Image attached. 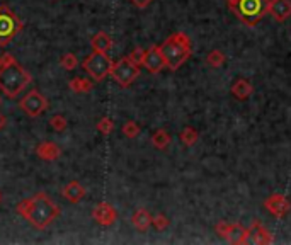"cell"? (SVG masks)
Instances as JSON below:
<instances>
[{
	"label": "cell",
	"mask_w": 291,
	"mask_h": 245,
	"mask_svg": "<svg viewBox=\"0 0 291 245\" xmlns=\"http://www.w3.org/2000/svg\"><path fill=\"white\" fill-rule=\"evenodd\" d=\"M225 53L223 51H220V50H213V51H210L208 53V57H206V63L208 65H211V67H214V68H220L221 65L225 63Z\"/></svg>",
	"instance_id": "603a6c76"
},
{
	"label": "cell",
	"mask_w": 291,
	"mask_h": 245,
	"mask_svg": "<svg viewBox=\"0 0 291 245\" xmlns=\"http://www.w3.org/2000/svg\"><path fill=\"white\" fill-rule=\"evenodd\" d=\"M48 106H50L48 99L44 97L39 91H36V89L27 92L19 102L20 111H22L27 118H38V116H41L48 109Z\"/></svg>",
	"instance_id": "ba28073f"
},
{
	"label": "cell",
	"mask_w": 291,
	"mask_h": 245,
	"mask_svg": "<svg viewBox=\"0 0 291 245\" xmlns=\"http://www.w3.org/2000/svg\"><path fill=\"white\" fill-rule=\"evenodd\" d=\"M171 141H172L171 134L165 130H157L152 134V143H154V147L158 148V150H165V148L171 145Z\"/></svg>",
	"instance_id": "44dd1931"
},
{
	"label": "cell",
	"mask_w": 291,
	"mask_h": 245,
	"mask_svg": "<svg viewBox=\"0 0 291 245\" xmlns=\"http://www.w3.org/2000/svg\"><path fill=\"white\" fill-rule=\"evenodd\" d=\"M268 14L278 22H285L291 17V0H268Z\"/></svg>",
	"instance_id": "7c38bea8"
},
{
	"label": "cell",
	"mask_w": 291,
	"mask_h": 245,
	"mask_svg": "<svg viewBox=\"0 0 291 245\" xmlns=\"http://www.w3.org/2000/svg\"><path fill=\"white\" fill-rule=\"evenodd\" d=\"M68 87L75 94H87L94 89V80L92 78H84V77H75L68 82Z\"/></svg>",
	"instance_id": "d6986e66"
},
{
	"label": "cell",
	"mask_w": 291,
	"mask_h": 245,
	"mask_svg": "<svg viewBox=\"0 0 291 245\" xmlns=\"http://www.w3.org/2000/svg\"><path fill=\"white\" fill-rule=\"evenodd\" d=\"M91 46L94 51H102V53H107V50H111V46H113V39H111L109 34L106 33H97L94 38L91 39Z\"/></svg>",
	"instance_id": "ffe728a7"
},
{
	"label": "cell",
	"mask_w": 291,
	"mask_h": 245,
	"mask_svg": "<svg viewBox=\"0 0 291 245\" xmlns=\"http://www.w3.org/2000/svg\"><path fill=\"white\" fill-rule=\"evenodd\" d=\"M0 68H2V57H0Z\"/></svg>",
	"instance_id": "836d02e7"
},
{
	"label": "cell",
	"mask_w": 291,
	"mask_h": 245,
	"mask_svg": "<svg viewBox=\"0 0 291 245\" xmlns=\"http://www.w3.org/2000/svg\"><path fill=\"white\" fill-rule=\"evenodd\" d=\"M33 82V75L17 63L12 55H2V68H0V91L7 97L14 99Z\"/></svg>",
	"instance_id": "7a4b0ae2"
},
{
	"label": "cell",
	"mask_w": 291,
	"mask_h": 245,
	"mask_svg": "<svg viewBox=\"0 0 291 245\" xmlns=\"http://www.w3.org/2000/svg\"><path fill=\"white\" fill-rule=\"evenodd\" d=\"M121 131H123V134L126 138H136L138 134H140V126H138L135 121H126L123 124V128H121Z\"/></svg>",
	"instance_id": "4316f807"
},
{
	"label": "cell",
	"mask_w": 291,
	"mask_h": 245,
	"mask_svg": "<svg viewBox=\"0 0 291 245\" xmlns=\"http://www.w3.org/2000/svg\"><path fill=\"white\" fill-rule=\"evenodd\" d=\"M179 138H181V141L186 145V147H193L194 143L197 141V138H199V133H197L194 128L191 126H186L184 130L181 131V134H179Z\"/></svg>",
	"instance_id": "7402d4cb"
},
{
	"label": "cell",
	"mask_w": 291,
	"mask_h": 245,
	"mask_svg": "<svg viewBox=\"0 0 291 245\" xmlns=\"http://www.w3.org/2000/svg\"><path fill=\"white\" fill-rule=\"evenodd\" d=\"M152 218H154V216H152L147 209L140 208L133 213V216H131V223H133L135 228L140 230V232H147V230L152 226Z\"/></svg>",
	"instance_id": "ac0fdd59"
},
{
	"label": "cell",
	"mask_w": 291,
	"mask_h": 245,
	"mask_svg": "<svg viewBox=\"0 0 291 245\" xmlns=\"http://www.w3.org/2000/svg\"><path fill=\"white\" fill-rule=\"evenodd\" d=\"M61 194H63V198L67 199L68 203H74V205H77V203H80L82 199H84L85 188L80 184V182L72 181V182H68L63 189H61Z\"/></svg>",
	"instance_id": "9a60e30c"
},
{
	"label": "cell",
	"mask_w": 291,
	"mask_h": 245,
	"mask_svg": "<svg viewBox=\"0 0 291 245\" xmlns=\"http://www.w3.org/2000/svg\"><path fill=\"white\" fill-rule=\"evenodd\" d=\"M145 53H147V50H143V48H135V50L131 51L128 57H130V60L133 61V63H136L138 67H140V65H143Z\"/></svg>",
	"instance_id": "f1b7e54d"
},
{
	"label": "cell",
	"mask_w": 291,
	"mask_h": 245,
	"mask_svg": "<svg viewBox=\"0 0 291 245\" xmlns=\"http://www.w3.org/2000/svg\"><path fill=\"white\" fill-rule=\"evenodd\" d=\"M60 65H61V68H63V70L72 72V70H75V68H77L78 60H77V57H75L74 53H65L63 57L60 58Z\"/></svg>",
	"instance_id": "cb8c5ba5"
},
{
	"label": "cell",
	"mask_w": 291,
	"mask_h": 245,
	"mask_svg": "<svg viewBox=\"0 0 291 245\" xmlns=\"http://www.w3.org/2000/svg\"><path fill=\"white\" fill-rule=\"evenodd\" d=\"M160 51L165 60V67L169 70L175 72L191 57V39H189V36L186 33H174L160 44Z\"/></svg>",
	"instance_id": "3957f363"
},
{
	"label": "cell",
	"mask_w": 291,
	"mask_h": 245,
	"mask_svg": "<svg viewBox=\"0 0 291 245\" xmlns=\"http://www.w3.org/2000/svg\"><path fill=\"white\" fill-rule=\"evenodd\" d=\"M50 126L53 128L55 131H58V133H61V131L67 130L68 121H67V118H65V116H61V114H55V116H51V118H50Z\"/></svg>",
	"instance_id": "d4e9b609"
},
{
	"label": "cell",
	"mask_w": 291,
	"mask_h": 245,
	"mask_svg": "<svg viewBox=\"0 0 291 245\" xmlns=\"http://www.w3.org/2000/svg\"><path fill=\"white\" fill-rule=\"evenodd\" d=\"M36 155L41 158V160H46V162H53L57 158H60L61 150L57 143L53 141H43L36 147Z\"/></svg>",
	"instance_id": "2e32d148"
},
{
	"label": "cell",
	"mask_w": 291,
	"mask_h": 245,
	"mask_svg": "<svg viewBox=\"0 0 291 245\" xmlns=\"http://www.w3.org/2000/svg\"><path fill=\"white\" fill-rule=\"evenodd\" d=\"M7 124V119H5V116L2 114V113H0V130H2L3 126H5Z\"/></svg>",
	"instance_id": "4dcf8cb0"
},
{
	"label": "cell",
	"mask_w": 291,
	"mask_h": 245,
	"mask_svg": "<svg viewBox=\"0 0 291 245\" xmlns=\"http://www.w3.org/2000/svg\"><path fill=\"white\" fill-rule=\"evenodd\" d=\"M22 20L9 7H0V46H7L22 31Z\"/></svg>",
	"instance_id": "8992f818"
},
{
	"label": "cell",
	"mask_w": 291,
	"mask_h": 245,
	"mask_svg": "<svg viewBox=\"0 0 291 245\" xmlns=\"http://www.w3.org/2000/svg\"><path fill=\"white\" fill-rule=\"evenodd\" d=\"M249 237H251V232L238 223H228L223 233V239H227V242L230 244H247Z\"/></svg>",
	"instance_id": "4fadbf2b"
},
{
	"label": "cell",
	"mask_w": 291,
	"mask_h": 245,
	"mask_svg": "<svg viewBox=\"0 0 291 245\" xmlns=\"http://www.w3.org/2000/svg\"><path fill=\"white\" fill-rule=\"evenodd\" d=\"M152 225L162 232V230L169 228V225H171V220H169L165 215H162V213H158V215H155L154 218H152Z\"/></svg>",
	"instance_id": "83f0119b"
},
{
	"label": "cell",
	"mask_w": 291,
	"mask_h": 245,
	"mask_svg": "<svg viewBox=\"0 0 291 245\" xmlns=\"http://www.w3.org/2000/svg\"><path fill=\"white\" fill-rule=\"evenodd\" d=\"M97 131L102 134H111L114 131V121L111 118H107V116H104V118L99 119V123H97Z\"/></svg>",
	"instance_id": "484cf974"
},
{
	"label": "cell",
	"mask_w": 291,
	"mask_h": 245,
	"mask_svg": "<svg viewBox=\"0 0 291 245\" xmlns=\"http://www.w3.org/2000/svg\"><path fill=\"white\" fill-rule=\"evenodd\" d=\"M0 106H2V97H0Z\"/></svg>",
	"instance_id": "e575fe53"
},
{
	"label": "cell",
	"mask_w": 291,
	"mask_h": 245,
	"mask_svg": "<svg viewBox=\"0 0 291 245\" xmlns=\"http://www.w3.org/2000/svg\"><path fill=\"white\" fill-rule=\"evenodd\" d=\"M249 232H251V237H249V240L252 239V242L254 244H272L274 242V239H272L271 232H269L266 226L261 225V222L259 220H254L251 225V228H249Z\"/></svg>",
	"instance_id": "5bb4252c"
},
{
	"label": "cell",
	"mask_w": 291,
	"mask_h": 245,
	"mask_svg": "<svg viewBox=\"0 0 291 245\" xmlns=\"http://www.w3.org/2000/svg\"><path fill=\"white\" fill-rule=\"evenodd\" d=\"M130 2L133 3L136 9H147V7L154 2V0H130Z\"/></svg>",
	"instance_id": "f546056e"
},
{
	"label": "cell",
	"mask_w": 291,
	"mask_h": 245,
	"mask_svg": "<svg viewBox=\"0 0 291 245\" xmlns=\"http://www.w3.org/2000/svg\"><path fill=\"white\" fill-rule=\"evenodd\" d=\"M92 220L100 226H111L116 223L117 211L113 205L102 201V203H99V205H96V208L92 209Z\"/></svg>",
	"instance_id": "9c48e42d"
},
{
	"label": "cell",
	"mask_w": 291,
	"mask_h": 245,
	"mask_svg": "<svg viewBox=\"0 0 291 245\" xmlns=\"http://www.w3.org/2000/svg\"><path fill=\"white\" fill-rule=\"evenodd\" d=\"M254 92V85L247 80V78H238L233 85H232V95H233L237 101H245L249 99Z\"/></svg>",
	"instance_id": "e0dca14e"
},
{
	"label": "cell",
	"mask_w": 291,
	"mask_h": 245,
	"mask_svg": "<svg viewBox=\"0 0 291 245\" xmlns=\"http://www.w3.org/2000/svg\"><path fill=\"white\" fill-rule=\"evenodd\" d=\"M232 12L244 24L254 27L268 14V0H237Z\"/></svg>",
	"instance_id": "277c9868"
},
{
	"label": "cell",
	"mask_w": 291,
	"mask_h": 245,
	"mask_svg": "<svg viewBox=\"0 0 291 245\" xmlns=\"http://www.w3.org/2000/svg\"><path fill=\"white\" fill-rule=\"evenodd\" d=\"M143 67L147 68L150 74H158V72L164 70L165 67V60L162 57L160 46H152L147 50L143 58Z\"/></svg>",
	"instance_id": "8fae6325"
},
{
	"label": "cell",
	"mask_w": 291,
	"mask_h": 245,
	"mask_svg": "<svg viewBox=\"0 0 291 245\" xmlns=\"http://www.w3.org/2000/svg\"><path fill=\"white\" fill-rule=\"evenodd\" d=\"M109 75L116 80V84L119 85V87L126 89L138 78V75H140V67H138L136 63H133V61L130 60V57H124L121 58V60L114 61Z\"/></svg>",
	"instance_id": "52a82bcc"
},
{
	"label": "cell",
	"mask_w": 291,
	"mask_h": 245,
	"mask_svg": "<svg viewBox=\"0 0 291 245\" xmlns=\"http://www.w3.org/2000/svg\"><path fill=\"white\" fill-rule=\"evenodd\" d=\"M227 3H228V7H230V10L235 7V3H237V0H227Z\"/></svg>",
	"instance_id": "1f68e13d"
},
{
	"label": "cell",
	"mask_w": 291,
	"mask_h": 245,
	"mask_svg": "<svg viewBox=\"0 0 291 245\" xmlns=\"http://www.w3.org/2000/svg\"><path fill=\"white\" fill-rule=\"evenodd\" d=\"M114 61L111 60V57L102 51H92L82 63V68L87 72V75L94 82H100L111 74Z\"/></svg>",
	"instance_id": "5b68a950"
},
{
	"label": "cell",
	"mask_w": 291,
	"mask_h": 245,
	"mask_svg": "<svg viewBox=\"0 0 291 245\" xmlns=\"http://www.w3.org/2000/svg\"><path fill=\"white\" fill-rule=\"evenodd\" d=\"M16 211L24 220H27L34 228L46 230L60 216V206L51 201L46 192H36L33 198L17 203Z\"/></svg>",
	"instance_id": "6da1fadb"
},
{
	"label": "cell",
	"mask_w": 291,
	"mask_h": 245,
	"mask_svg": "<svg viewBox=\"0 0 291 245\" xmlns=\"http://www.w3.org/2000/svg\"><path fill=\"white\" fill-rule=\"evenodd\" d=\"M3 201V194H2V191H0V203Z\"/></svg>",
	"instance_id": "d6a6232c"
},
{
	"label": "cell",
	"mask_w": 291,
	"mask_h": 245,
	"mask_svg": "<svg viewBox=\"0 0 291 245\" xmlns=\"http://www.w3.org/2000/svg\"><path fill=\"white\" fill-rule=\"evenodd\" d=\"M264 206L274 218H285L291 209V203L285 194H271L264 201Z\"/></svg>",
	"instance_id": "30bf717a"
}]
</instances>
